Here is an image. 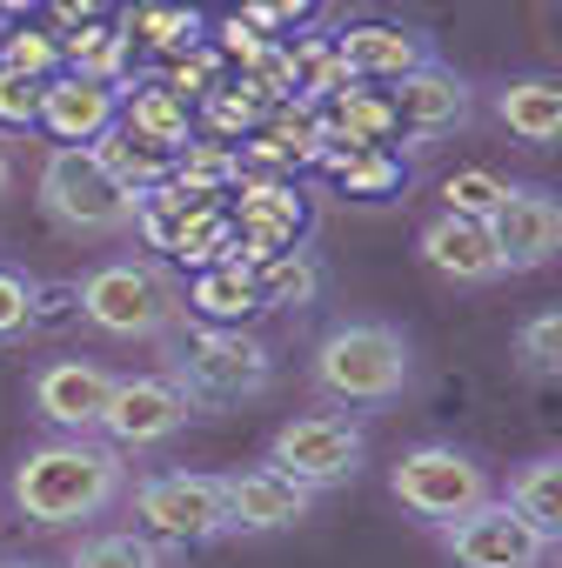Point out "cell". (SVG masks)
Segmentation results:
<instances>
[{
	"instance_id": "cell-10",
	"label": "cell",
	"mask_w": 562,
	"mask_h": 568,
	"mask_svg": "<svg viewBox=\"0 0 562 568\" xmlns=\"http://www.w3.org/2000/svg\"><path fill=\"white\" fill-rule=\"evenodd\" d=\"M442 548H449V561L455 568H542L549 561V535H535L509 501H475L469 515H455V521H442Z\"/></svg>"
},
{
	"instance_id": "cell-18",
	"label": "cell",
	"mask_w": 562,
	"mask_h": 568,
	"mask_svg": "<svg viewBox=\"0 0 562 568\" xmlns=\"http://www.w3.org/2000/svg\"><path fill=\"white\" fill-rule=\"evenodd\" d=\"M181 308H194L201 322H221V328H241V315H254L261 302H254V267L248 261H208L201 274H194V288L181 295Z\"/></svg>"
},
{
	"instance_id": "cell-20",
	"label": "cell",
	"mask_w": 562,
	"mask_h": 568,
	"mask_svg": "<svg viewBox=\"0 0 562 568\" xmlns=\"http://www.w3.org/2000/svg\"><path fill=\"white\" fill-rule=\"evenodd\" d=\"M128 134H141V141H154V148H181V141H194V114H188V94H174L168 81L161 88H128V114H114Z\"/></svg>"
},
{
	"instance_id": "cell-36",
	"label": "cell",
	"mask_w": 562,
	"mask_h": 568,
	"mask_svg": "<svg viewBox=\"0 0 562 568\" xmlns=\"http://www.w3.org/2000/svg\"><path fill=\"white\" fill-rule=\"evenodd\" d=\"M14 187V161H8V148H0V194Z\"/></svg>"
},
{
	"instance_id": "cell-3",
	"label": "cell",
	"mask_w": 562,
	"mask_h": 568,
	"mask_svg": "<svg viewBox=\"0 0 562 568\" xmlns=\"http://www.w3.org/2000/svg\"><path fill=\"white\" fill-rule=\"evenodd\" d=\"M168 362H174L168 382L188 395V408H241V402L268 395V382H274L268 348L254 335H241V328H221V322L188 328Z\"/></svg>"
},
{
	"instance_id": "cell-29",
	"label": "cell",
	"mask_w": 562,
	"mask_h": 568,
	"mask_svg": "<svg viewBox=\"0 0 562 568\" xmlns=\"http://www.w3.org/2000/svg\"><path fill=\"white\" fill-rule=\"evenodd\" d=\"M502 187H509V181H502V174H489V168H455V174L442 181V207H449V214H475V221H482V214L502 201Z\"/></svg>"
},
{
	"instance_id": "cell-21",
	"label": "cell",
	"mask_w": 562,
	"mask_h": 568,
	"mask_svg": "<svg viewBox=\"0 0 562 568\" xmlns=\"http://www.w3.org/2000/svg\"><path fill=\"white\" fill-rule=\"evenodd\" d=\"M88 148H94V161H101L128 194H148V187H154V181H168V168H174V154H168V148H154V141H141V134H128L121 121H114V128H101Z\"/></svg>"
},
{
	"instance_id": "cell-16",
	"label": "cell",
	"mask_w": 562,
	"mask_h": 568,
	"mask_svg": "<svg viewBox=\"0 0 562 568\" xmlns=\"http://www.w3.org/2000/svg\"><path fill=\"white\" fill-rule=\"evenodd\" d=\"M422 261H429L442 281H462V288H482V281L502 274L489 227H482L475 214H449V207L422 227Z\"/></svg>"
},
{
	"instance_id": "cell-32",
	"label": "cell",
	"mask_w": 562,
	"mask_h": 568,
	"mask_svg": "<svg viewBox=\"0 0 562 568\" xmlns=\"http://www.w3.org/2000/svg\"><path fill=\"white\" fill-rule=\"evenodd\" d=\"M21 328H34V281L0 267V342H14Z\"/></svg>"
},
{
	"instance_id": "cell-19",
	"label": "cell",
	"mask_w": 562,
	"mask_h": 568,
	"mask_svg": "<svg viewBox=\"0 0 562 568\" xmlns=\"http://www.w3.org/2000/svg\"><path fill=\"white\" fill-rule=\"evenodd\" d=\"M495 114H502V128L522 141V148H549L555 134H562V88L555 81H509L502 88V101H495Z\"/></svg>"
},
{
	"instance_id": "cell-27",
	"label": "cell",
	"mask_w": 562,
	"mask_h": 568,
	"mask_svg": "<svg viewBox=\"0 0 562 568\" xmlns=\"http://www.w3.org/2000/svg\"><path fill=\"white\" fill-rule=\"evenodd\" d=\"M329 168L342 174L349 194H395L402 187V168L382 154V148H349V154H329Z\"/></svg>"
},
{
	"instance_id": "cell-14",
	"label": "cell",
	"mask_w": 562,
	"mask_h": 568,
	"mask_svg": "<svg viewBox=\"0 0 562 568\" xmlns=\"http://www.w3.org/2000/svg\"><path fill=\"white\" fill-rule=\"evenodd\" d=\"M221 495H228V528H241V535H281V528H295L309 515V501H315L302 481H289L274 462L221 475Z\"/></svg>"
},
{
	"instance_id": "cell-24",
	"label": "cell",
	"mask_w": 562,
	"mask_h": 568,
	"mask_svg": "<svg viewBox=\"0 0 562 568\" xmlns=\"http://www.w3.org/2000/svg\"><path fill=\"white\" fill-rule=\"evenodd\" d=\"M68 568H161V541L141 528H108V535H81Z\"/></svg>"
},
{
	"instance_id": "cell-23",
	"label": "cell",
	"mask_w": 562,
	"mask_h": 568,
	"mask_svg": "<svg viewBox=\"0 0 562 568\" xmlns=\"http://www.w3.org/2000/svg\"><path fill=\"white\" fill-rule=\"evenodd\" d=\"M322 295V267L302 247H274L268 261H254V302L261 308H309Z\"/></svg>"
},
{
	"instance_id": "cell-35",
	"label": "cell",
	"mask_w": 562,
	"mask_h": 568,
	"mask_svg": "<svg viewBox=\"0 0 562 568\" xmlns=\"http://www.w3.org/2000/svg\"><path fill=\"white\" fill-rule=\"evenodd\" d=\"M315 8V0H248V14H234V21H248L254 34H274V28H289V21H302Z\"/></svg>"
},
{
	"instance_id": "cell-17",
	"label": "cell",
	"mask_w": 562,
	"mask_h": 568,
	"mask_svg": "<svg viewBox=\"0 0 562 568\" xmlns=\"http://www.w3.org/2000/svg\"><path fill=\"white\" fill-rule=\"evenodd\" d=\"M335 61L349 68V81H395V74H409L415 61H429V48H422V34H409V28H349L342 41H335Z\"/></svg>"
},
{
	"instance_id": "cell-37",
	"label": "cell",
	"mask_w": 562,
	"mask_h": 568,
	"mask_svg": "<svg viewBox=\"0 0 562 568\" xmlns=\"http://www.w3.org/2000/svg\"><path fill=\"white\" fill-rule=\"evenodd\" d=\"M0 568H68V561H0Z\"/></svg>"
},
{
	"instance_id": "cell-30",
	"label": "cell",
	"mask_w": 562,
	"mask_h": 568,
	"mask_svg": "<svg viewBox=\"0 0 562 568\" xmlns=\"http://www.w3.org/2000/svg\"><path fill=\"white\" fill-rule=\"evenodd\" d=\"M0 68L48 81V74L61 68V41H54V34H41V28H14L8 41H0Z\"/></svg>"
},
{
	"instance_id": "cell-25",
	"label": "cell",
	"mask_w": 562,
	"mask_h": 568,
	"mask_svg": "<svg viewBox=\"0 0 562 568\" xmlns=\"http://www.w3.org/2000/svg\"><path fill=\"white\" fill-rule=\"evenodd\" d=\"M168 174L188 181V187H228V181H241V154H228V148H214V141H181Z\"/></svg>"
},
{
	"instance_id": "cell-31",
	"label": "cell",
	"mask_w": 562,
	"mask_h": 568,
	"mask_svg": "<svg viewBox=\"0 0 562 568\" xmlns=\"http://www.w3.org/2000/svg\"><path fill=\"white\" fill-rule=\"evenodd\" d=\"M201 101H208V128H214V134H228V141H241V134H254V128H261V101H254V94H241V88H208Z\"/></svg>"
},
{
	"instance_id": "cell-33",
	"label": "cell",
	"mask_w": 562,
	"mask_h": 568,
	"mask_svg": "<svg viewBox=\"0 0 562 568\" xmlns=\"http://www.w3.org/2000/svg\"><path fill=\"white\" fill-rule=\"evenodd\" d=\"M34 114H41V81L0 68V128H34Z\"/></svg>"
},
{
	"instance_id": "cell-4",
	"label": "cell",
	"mask_w": 562,
	"mask_h": 568,
	"mask_svg": "<svg viewBox=\"0 0 562 568\" xmlns=\"http://www.w3.org/2000/svg\"><path fill=\"white\" fill-rule=\"evenodd\" d=\"M309 375L329 402H395L409 388L415 362H409V342L389 322H342L315 342Z\"/></svg>"
},
{
	"instance_id": "cell-9",
	"label": "cell",
	"mask_w": 562,
	"mask_h": 568,
	"mask_svg": "<svg viewBox=\"0 0 562 568\" xmlns=\"http://www.w3.org/2000/svg\"><path fill=\"white\" fill-rule=\"evenodd\" d=\"M188 415L194 408L168 375H114L94 435H108V448H121V455H148V448L174 442L188 428Z\"/></svg>"
},
{
	"instance_id": "cell-15",
	"label": "cell",
	"mask_w": 562,
	"mask_h": 568,
	"mask_svg": "<svg viewBox=\"0 0 562 568\" xmlns=\"http://www.w3.org/2000/svg\"><path fill=\"white\" fill-rule=\"evenodd\" d=\"M108 388H114V375L94 368V362H81V355L48 362V368L34 375V415L54 422L61 435H94V422H101V408H108Z\"/></svg>"
},
{
	"instance_id": "cell-26",
	"label": "cell",
	"mask_w": 562,
	"mask_h": 568,
	"mask_svg": "<svg viewBox=\"0 0 562 568\" xmlns=\"http://www.w3.org/2000/svg\"><path fill=\"white\" fill-rule=\"evenodd\" d=\"M515 355H522V375H535V382L562 375V315H555V308L529 315L522 335H515Z\"/></svg>"
},
{
	"instance_id": "cell-22",
	"label": "cell",
	"mask_w": 562,
	"mask_h": 568,
	"mask_svg": "<svg viewBox=\"0 0 562 568\" xmlns=\"http://www.w3.org/2000/svg\"><path fill=\"white\" fill-rule=\"evenodd\" d=\"M535 535H549V541H562V462L555 455H535V462H522L515 475H509V495H502Z\"/></svg>"
},
{
	"instance_id": "cell-28",
	"label": "cell",
	"mask_w": 562,
	"mask_h": 568,
	"mask_svg": "<svg viewBox=\"0 0 562 568\" xmlns=\"http://www.w3.org/2000/svg\"><path fill=\"white\" fill-rule=\"evenodd\" d=\"M121 54H128V34L114 28H81L74 41H61V61H74V74H94V81H114Z\"/></svg>"
},
{
	"instance_id": "cell-8",
	"label": "cell",
	"mask_w": 562,
	"mask_h": 568,
	"mask_svg": "<svg viewBox=\"0 0 562 568\" xmlns=\"http://www.w3.org/2000/svg\"><path fill=\"white\" fill-rule=\"evenodd\" d=\"M134 515H141V535H154V541H214V535H228L221 475H201V468L148 475L134 488Z\"/></svg>"
},
{
	"instance_id": "cell-7",
	"label": "cell",
	"mask_w": 562,
	"mask_h": 568,
	"mask_svg": "<svg viewBox=\"0 0 562 568\" xmlns=\"http://www.w3.org/2000/svg\"><path fill=\"white\" fill-rule=\"evenodd\" d=\"M362 455H369V435L349 415H295V422H281L274 442H268V462L289 481H302L309 495L355 481Z\"/></svg>"
},
{
	"instance_id": "cell-1",
	"label": "cell",
	"mask_w": 562,
	"mask_h": 568,
	"mask_svg": "<svg viewBox=\"0 0 562 568\" xmlns=\"http://www.w3.org/2000/svg\"><path fill=\"white\" fill-rule=\"evenodd\" d=\"M8 495H14L21 521H41V528H88L94 515H108V508L128 495V462H121V448H108V442L61 435V442H41V448L21 455Z\"/></svg>"
},
{
	"instance_id": "cell-11",
	"label": "cell",
	"mask_w": 562,
	"mask_h": 568,
	"mask_svg": "<svg viewBox=\"0 0 562 568\" xmlns=\"http://www.w3.org/2000/svg\"><path fill=\"white\" fill-rule=\"evenodd\" d=\"M502 274H535L562 254V201L542 187H502V201L482 214Z\"/></svg>"
},
{
	"instance_id": "cell-5",
	"label": "cell",
	"mask_w": 562,
	"mask_h": 568,
	"mask_svg": "<svg viewBox=\"0 0 562 568\" xmlns=\"http://www.w3.org/2000/svg\"><path fill=\"white\" fill-rule=\"evenodd\" d=\"M134 201L141 194H128L94 148H54L41 161V207L68 234H134Z\"/></svg>"
},
{
	"instance_id": "cell-2",
	"label": "cell",
	"mask_w": 562,
	"mask_h": 568,
	"mask_svg": "<svg viewBox=\"0 0 562 568\" xmlns=\"http://www.w3.org/2000/svg\"><path fill=\"white\" fill-rule=\"evenodd\" d=\"M74 308L88 328H101L114 342H161L181 322V288L154 261H101L74 288Z\"/></svg>"
},
{
	"instance_id": "cell-12",
	"label": "cell",
	"mask_w": 562,
	"mask_h": 568,
	"mask_svg": "<svg viewBox=\"0 0 562 568\" xmlns=\"http://www.w3.org/2000/svg\"><path fill=\"white\" fill-rule=\"evenodd\" d=\"M121 114V81H94V74H48L41 81V114L34 128L54 148H88L101 128H114Z\"/></svg>"
},
{
	"instance_id": "cell-13",
	"label": "cell",
	"mask_w": 562,
	"mask_h": 568,
	"mask_svg": "<svg viewBox=\"0 0 562 568\" xmlns=\"http://www.w3.org/2000/svg\"><path fill=\"white\" fill-rule=\"evenodd\" d=\"M389 108H395V128H409L415 141H442L469 121V81L455 68L415 61L409 74L389 81Z\"/></svg>"
},
{
	"instance_id": "cell-6",
	"label": "cell",
	"mask_w": 562,
	"mask_h": 568,
	"mask_svg": "<svg viewBox=\"0 0 562 568\" xmlns=\"http://www.w3.org/2000/svg\"><path fill=\"white\" fill-rule=\"evenodd\" d=\"M389 495H395L415 521L442 528V521L469 515L475 501H489L495 488H489V468H482L475 455L442 448V442H422V448H409V455L389 468Z\"/></svg>"
},
{
	"instance_id": "cell-34",
	"label": "cell",
	"mask_w": 562,
	"mask_h": 568,
	"mask_svg": "<svg viewBox=\"0 0 562 568\" xmlns=\"http://www.w3.org/2000/svg\"><path fill=\"white\" fill-rule=\"evenodd\" d=\"M141 34H148L154 48H168V54L201 48V28H194V14H181V8H148V14H141Z\"/></svg>"
}]
</instances>
